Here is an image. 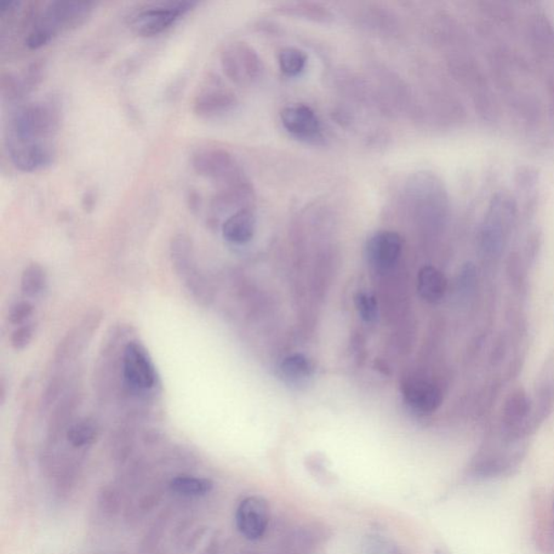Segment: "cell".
I'll return each mask as SVG.
<instances>
[{"label": "cell", "instance_id": "cell-1", "mask_svg": "<svg viewBox=\"0 0 554 554\" xmlns=\"http://www.w3.org/2000/svg\"><path fill=\"white\" fill-rule=\"evenodd\" d=\"M481 37L488 44L487 60L490 77L514 116L528 129L542 119V106L536 93L532 67L519 50L504 36L506 11H481Z\"/></svg>", "mask_w": 554, "mask_h": 554}, {"label": "cell", "instance_id": "cell-2", "mask_svg": "<svg viewBox=\"0 0 554 554\" xmlns=\"http://www.w3.org/2000/svg\"><path fill=\"white\" fill-rule=\"evenodd\" d=\"M517 218L516 198L509 193L497 192L490 199L478 230V245L484 255L496 257L504 250Z\"/></svg>", "mask_w": 554, "mask_h": 554}, {"label": "cell", "instance_id": "cell-3", "mask_svg": "<svg viewBox=\"0 0 554 554\" xmlns=\"http://www.w3.org/2000/svg\"><path fill=\"white\" fill-rule=\"evenodd\" d=\"M59 127V113L50 103H31L18 108L9 122L7 138L50 141Z\"/></svg>", "mask_w": 554, "mask_h": 554}, {"label": "cell", "instance_id": "cell-4", "mask_svg": "<svg viewBox=\"0 0 554 554\" xmlns=\"http://www.w3.org/2000/svg\"><path fill=\"white\" fill-rule=\"evenodd\" d=\"M197 5L196 2H165L147 5L134 15L131 25L140 36H156L173 26Z\"/></svg>", "mask_w": 554, "mask_h": 554}, {"label": "cell", "instance_id": "cell-5", "mask_svg": "<svg viewBox=\"0 0 554 554\" xmlns=\"http://www.w3.org/2000/svg\"><path fill=\"white\" fill-rule=\"evenodd\" d=\"M191 163L197 175L219 182L225 186L242 182L236 159L224 148L214 146L198 148L193 153Z\"/></svg>", "mask_w": 554, "mask_h": 554}, {"label": "cell", "instance_id": "cell-6", "mask_svg": "<svg viewBox=\"0 0 554 554\" xmlns=\"http://www.w3.org/2000/svg\"><path fill=\"white\" fill-rule=\"evenodd\" d=\"M123 375L126 385L134 392L152 390L156 386V367L144 346L131 341L123 353Z\"/></svg>", "mask_w": 554, "mask_h": 554}, {"label": "cell", "instance_id": "cell-7", "mask_svg": "<svg viewBox=\"0 0 554 554\" xmlns=\"http://www.w3.org/2000/svg\"><path fill=\"white\" fill-rule=\"evenodd\" d=\"M93 10L94 4L89 2H53L45 8L36 25L45 28L56 36L60 32L83 25L93 14Z\"/></svg>", "mask_w": 554, "mask_h": 554}, {"label": "cell", "instance_id": "cell-8", "mask_svg": "<svg viewBox=\"0 0 554 554\" xmlns=\"http://www.w3.org/2000/svg\"><path fill=\"white\" fill-rule=\"evenodd\" d=\"M221 65L233 83L247 86L261 73V63L253 48L245 43H233L221 54Z\"/></svg>", "mask_w": 554, "mask_h": 554}, {"label": "cell", "instance_id": "cell-9", "mask_svg": "<svg viewBox=\"0 0 554 554\" xmlns=\"http://www.w3.org/2000/svg\"><path fill=\"white\" fill-rule=\"evenodd\" d=\"M11 162L23 173H35L53 164L55 156L51 141L5 139Z\"/></svg>", "mask_w": 554, "mask_h": 554}, {"label": "cell", "instance_id": "cell-10", "mask_svg": "<svg viewBox=\"0 0 554 554\" xmlns=\"http://www.w3.org/2000/svg\"><path fill=\"white\" fill-rule=\"evenodd\" d=\"M270 506L259 496H250L238 505L237 527L245 539L258 540L267 532L270 523Z\"/></svg>", "mask_w": 554, "mask_h": 554}, {"label": "cell", "instance_id": "cell-11", "mask_svg": "<svg viewBox=\"0 0 554 554\" xmlns=\"http://www.w3.org/2000/svg\"><path fill=\"white\" fill-rule=\"evenodd\" d=\"M402 238L392 231H379L371 236L367 244L368 259L379 272H387L397 265L402 253Z\"/></svg>", "mask_w": 554, "mask_h": 554}, {"label": "cell", "instance_id": "cell-12", "mask_svg": "<svg viewBox=\"0 0 554 554\" xmlns=\"http://www.w3.org/2000/svg\"><path fill=\"white\" fill-rule=\"evenodd\" d=\"M284 128L301 140H314L321 134V123L317 113L305 105L288 106L281 112Z\"/></svg>", "mask_w": 554, "mask_h": 554}, {"label": "cell", "instance_id": "cell-13", "mask_svg": "<svg viewBox=\"0 0 554 554\" xmlns=\"http://www.w3.org/2000/svg\"><path fill=\"white\" fill-rule=\"evenodd\" d=\"M236 95L218 85L208 86L199 91L194 99L193 111L202 118H215L233 110L237 106Z\"/></svg>", "mask_w": 554, "mask_h": 554}, {"label": "cell", "instance_id": "cell-14", "mask_svg": "<svg viewBox=\"0 0 554 554\" xmlns=\"http://www.w3.org/2000/svg\"><path fill=\"white\" fill-rule=\"evenodd\" d=\"M405 401L421 414H430L442 404V392L426 380L410 379L403 386Z\"/></svg>", "mask_w": 554, "mask_h": 554}, {"label": "cell", "instance_id": "cell-15", "mask_svg": "<svg viewBox=\"0 0 554 554\" xmlns=\"http://www.w3.org/2000/svg\"><path fill=\"white\" fill-rule=\"evenodd\" d=\"M170 258L176 274L181 281H186L199 272L196 266V253L190 237L186 234H176L170 242Z\"/></svg>", "mask_w": 554, "mask_h": 554}, {"label": "cell", "instance_id": "cell-16", "mask_svg": "<svg viewBox=\"0 0 554 554\" xmlns=\"http://www.w3.org/2000/svg\"><path fill=\"white\" fill-rule=\"evenodd\" d=\"M256 218L247 208L236 211L222 225V234L227 242L247 244L255 236Z\"/></svg>", "mask_w": 554, "mask_h": 554}, {"label": "cell", "instance_id": "cell-17", "mask_svg": "<svg viewBox=\"0 0 554 554\" xmlns=\"http://www.w3.org/2000/svg\"><path fill=\"white\" fill-rule=\"evenodd\" d=\"M448 290V279L441 271L433 267H422L418 274V291L422 299L429 304H438Z\"/></svg>", "mask_w": 554, "mask_h": 554}, {"label": "cell", "instance_id": "cell-18", "mask_svg": "<svg viewBox=\"0 0 554 554\" xmlns=\"http://www.w3.org/2000/svg\"><path fill=\"white\" fill-rule=\"evenodd\" d=\"M519 457H508L500 454L478 456L471 465L474 476L479 478H496L509 472L518 464Z\"/></svg>", "mask_w": 554, "mask_h": 554}, {"label": "cell", "instance_id": "cell-19", "mask_svg": "<svg viewBox=\"0 0 554 554\" xmlns=\"http://www.w3.org/2000/svg\"><path fill=\"white\" fill-rule=\"evenodd\" d=\"M530 408L532 407L529 398L523 390H516L508 398L502 420L507 429L512 431L514 436H518L519 428L528 419Z\"/></svg>", "mask_w": 554, "mask_h": 554}, {"label": "cell", "instance_id": "cell-20", "mask_svg": "<svg viewBox=\"0 0 554 554\" xmlns=\"http://www.w3.org/2000/svg\"><path fill=\"white\" fill-rule=\"evenodd\" d=\"M169 488L176 495L203 497L208 495L213 490L214 483L206 478L179 476L171 479Z\"/></svg>", "mask_w": 554, "mask_h": 554}, {"label": "cell", "instance_id": "cell-21", "mask_svg": "<svg viewBox=\"0 0 554 554\" xmlns=\"http://www.w3.org/2000/svg\"><path fill=\"white\" fill-rule=\"evenodd\" d=\"M99 428L96 421L83 419L76 422L68 428L66 438L68 443L74 448H82L93 444L98 438Z\"/></svg>", "mask_w": 554, "mask_h": 554}, {"label": "cell", "instance_id": "cell-22", "mask_svg": "<svg viewBox=\"0 0 554 554\" xmlns=\"http://www.w3.org/2000/svg\"><path fill=\"white\" fill-rule=\"evenodd\" d=\"M278 10L285 15L302 16V18L317 22H328L330 20H333V15H331L328 10L316 4H283L279 5Z\"/></svg>", "mask_w": 554, "mask_h": 554}, {"label": "cell", "instance_id": "cell-23", "mask_svg": "<svg viewBox=\"0 0 554 554\" xmlns=\"http://www.w3.org/2000/svg\"><path fill=\"white\" fill-rule=\"evenodd\" d=\"M47 284V277L42 266L32 264L25 267L22 273L21 289L27 297L41 295Z\"/></svg>", "mask_w": 554, "mask_h": 554}, {"label": "cell", "instance_id": "cell-24", "mask_svg": "<svg viewBox=\"0 0 554 554\" xmlns=\"http://www.w3.org/2000/svg\"><path fill=\"white\" fill-rule=\"evenodd\" d=\"M281 370L285 378L290 382H299L311 376L312 365L302 354H294L284 359Z\"/></svg>", "mask_w": 554, "mask_h": 554}, {"label": "cell", "instance_id": "cell-25", "mask_svg": "<svg viewBox=\"0 0 554 554\" xmlns=\"http://www.w3.org/2000/svg\"><path fill=\"white\" fill-rule=\"evenodd\" d=\"M279 67L289 77H296L304 72L307 58L304 51L297 48H287L279 54Z\"/></svg>", "mask_w": 554, "mask_h": 554}, {"label": "cell", "instance_id": "cell-26", "mask_svg": "<svg viewBox=\"0 0 554 554\" xmlns=\"http://www.w3.org/2000/svg\"><path fill=\"white\" fill-rule=\"evenodd\" d=\"M331 533L327 528V525L314 523L307 524L305 528L299 529V532L295 536V539L299 544V548H311L323 544L327 541Z\"/></svg>", "mask_w": 554, "mask_h": 554}, {"label": "cell", "instance_id": "cell-27", "mask_svg": "<svg viewBox=\"0 0 554 554\" xmlns=\"http://www.w3.org/2000/svg\"><path fill=\"white\" fill-rule=\"evenodd\" d=\"M356 306L365 322H375L378 317V304L375 297L367 291H362L356 296Z\"/></svg>", "mask_w": 554, "mask_h": 554}, {"label": "cell", "instance_id": "cell-28", "mask_svg": "<svg viewBox=\"0 0 554 554\" xmlns=\"http://www.w3.org/2000/svg\"><path fill=\"white\" fill-rule=\"evenodd\" d=\"M55 36L45 28L35 25L33 30L27 34L25 45L30 49H39L44 45H48Z\"/></svg>", "mask_w": 554, "mask_h": 554}, {"label": "cell", "instance_id": "cell-29", "mask_svg": "<svg viewBox=\"0 0 554 554\" xmlns=\"http://www.w3.org/2000/svg\"><path fill=\"white\" fill-rule=\"evenodd\" d=\"M34 337L33 325H23L11 335L10 342L15 350H25L31 344Z\"/></svg>", "mask_w": 554, "mask_h": 554}, {"label": "cell", "instance_id": "cell-30", "mask_svg": "<svg viewBox=\"0 0 554 554\" xmlns=\"http://www.w3.org/2000/svg\"><path fill=\"white\" fill-rule=\"evenodd\" d=\"M34 307L30 302L21 301L15 304L9 312V322L14 325H21L32 316Z\"/></svg>", "mask_w": 554, "mask_h": 554}, {"label": "cell", "instance_id": "cell-31", "mask_svg": "<svg viewBox=\"0 0 554 554\" xmlns=\"http://www.w3.org/2000/svg\"><path fill=\"white\" fill-rule=\"evenodd\" d=\"M434 554H442V553L439 551H436V553H434Z\"/></svg>", "mask_w": 554, "mask_h": 554}]
</instances>
